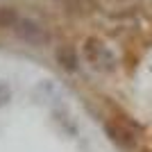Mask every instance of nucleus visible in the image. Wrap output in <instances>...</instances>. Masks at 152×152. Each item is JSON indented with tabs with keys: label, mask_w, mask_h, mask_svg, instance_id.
Wrapping results in <instances>:
<instances>
[{
	"label": "nucleus",
	"mask_w": 152,
	"mask_h": 152,
	"mask_svg": "<svg viewBox=\"0 0 152 152\" xmlns=\"http://www.w3.org/2000/svg\"><path fill=\"white\" fill-rule=\"evenodd\" d=\"M14 32H16V37L20 41H25L30 45H43V43L50 41V34L43 27V23L32 18V16H20L16 27H14Z\"/></svg>",
	"instance_id": "3"
},
{
	"label": "nucleus",
	"mask_w": 152,
	"mask_h": 152,
	"mask_svg": "<svg viewBox=\"0 0 152 152\" xmlns=\"http://www.w3.org/2000/svg\"><path fill=\"white\" fill-rule=\"evenodd\" d=\"M104 132L123 150H134L139 145V132L125 118H109V121H104Z\"/></svg>",
	"instance_id": "2"
},
{
	"label": "nucleus",
	"mask_w": 152,
	"mask_h": 152,
	"mask_svg": "<svg viewBox=\"0 0 152 152\" xmlns=\"http://www.w3.org/2000/svg\"><path fill=\"white\" fill-rule=\"evenodd\" d=\"M82 57L84 61L89 64L93 70H98V73H114L116 68H118V59H116V55L111 52V48H109L104 41H100L98 37H89L86 41L82 43Z\"/></svg>",
	"instance_id": "1"
},
{
	"label": "nucleus",
	"mask_w": 152,
	"mask_h": 152,
	"mask_svg": "<svg viewBox=\"0 0 152 152\" xmlns=\"http://www.w3.org/2000/svg\"><path fill=\"white\" fill-rule=\"evenodd\" d=\"M59 5L70 16H91L98 12V0H59Z\"/></svg>",
	"instance_id": "4"
},
{
	"label": "nucleus",
	"mask_w": 152,
	"mask_h": 152,
	"mask_svg": "<svg viewBox=\"0 0 152 152\" xmlns=\"http://www.w3.org/2000/svg\"><path fill=\"white\" fill-rule=\"evenodd\" d=\"M9 100H12V89H9L5 82H0V109L7 107V104H9Z\"/></svg>",
	"instance_id": "7"
},
{
	"label": "nucleus",
	"mask_w": 152,
	"mask_h": 152,
	"mask_svg": "<svg viewBox=\"0 0 152 152\" xmlns=\"http://www.w3.org/2000/svg\"><path fill=\"white\" fill-rule=\"evenodd\" d=\"M55 59H57L59 68L66 70V73H75L77 66H80V57H77L73 45H59L55 50Z\"/></svg>",
	"instance_id": "5"
},
{
	"label": "nucleus",
	"mask_w": 152,
	"mask_h": 152,
	"mask_svg": "<svg viewBox=\"0 0 152 152\" xmlns=\"http://www.w3.org/2000/svg\"><path fill=\"white\" fill-rule=\"evenodd\" d=\"M18 14H16V9L14 7H0V30H14L16 27V23H18Z\"/></svg>",
	"instance_id": "6"
}]
</instances>
